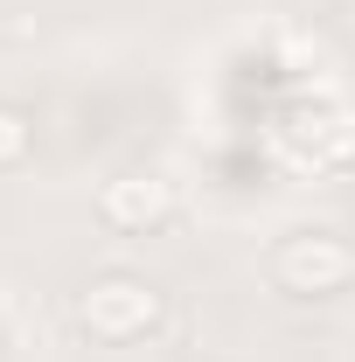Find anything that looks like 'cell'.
Returning a JSON list of instances; mask_svg holds the SVG:
<instances>
[{
	"instance_id": "obj_3",
	"label": "cell",
	"mask_w": 355,
	"mask_h": 362,
	"mask_svg": "<svg viewBox=\"0 0 355 362\" xmlns=\"http://www.w3.org/2000/svg\"><path fill=\"white\" fill-rule=\"evenodd\" d=\"M181 209V195H175V181L168 175H112L105 188H98V216L112 230H161L168 216Z\"/></svg>"
},
{
	"instance_id": "obj_2",
	"label": "cell",
	"mask_w": 355,
	"mask_h": 362,
	"mask_svg": "<svg viewBox=\"0 0 355 362\" xmlns=\"http://www.w3.org/2000/svg\"><path fill=\"white\" fill-rule=\"evenodd\" d=\"M77 320L91 341H139L146 327H161V293L133 272H105L77 293Z\"/></svg>"
},
{
	"instance_id": "obj_5",
	"label": "cell",
	"mask_w": 355,
	"mask_h": 362,
	"mask_svg": "<svg viewBox=\"0 0 355 362\" xmlns=\"http://www.w3.org/2000/svg\"><path fill=\"white\" fill-rule=\"evenodd\" d=\"M21 160H28V119H21L14 105H0V175L21 168Z\"/></svg>"
},
{
	"instance_id": "obj_1",
	"label": "cell",
	"mask_w": 355,
	"mask_h": 362,
	"mask_svg": "<svg viewBox=\"0 0 355 362\" xmlns=\"http://www.w3.org/2000/svg\"><path fill=\"white\" fill-rule=\"evenodd\" d=\"M272 279L300 300H327V293H349L355 286V244L334 230H293L279 251H272Z\"/></svg>"
},
{
	"instance_id": "obj_4",
	"label": "cell",
	"mask_w": 355,
	"mask_h": 362,
	"mask_svg": "<svg viewBox=\"0 0 355 362\" xmlns=\"http://www.w3.org/2000/svg\"><path fill=\"white\" fill-rule=\"evenodd\" d=\"M342 160H355V105H327V112L307 119L300 168H342Z\"/></svg>"
}]
</instances>
